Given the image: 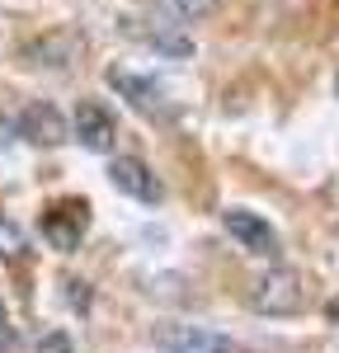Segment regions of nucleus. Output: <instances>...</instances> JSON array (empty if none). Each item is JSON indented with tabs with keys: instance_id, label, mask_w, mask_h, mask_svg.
Returning <instances> with one entry per match:
<instances>
[{
	"instance_id": "1a4fd4ad",
	"label": "nucleus",
	"mask_w": 339,
	"mask_h": 353,
	"mask_svg": "<svg viewBox=\"0 0 339 353\" xmlns=\"http://www.w3.org/2000/svg\"><path fill=\"white\" fill-rule=\"evenodd\" d=\"M127 33H132V38H141L146 48H156V52H165V57H189V52H194V38H184L179 28H170V24L141 28L137 19H127Z\"/></svg>"
},
{
	"instance_id": "f8f14e48",
	"label": "nucleus",
	"mask_w": 339,
	"mask_h": 353,
	"mask_svg": "<svg viewBox=\"0 0 339 353\" xmlns=\"http://www.w3.org/2000/svg\"><path fill=\"white\" fill-rule=\"evenodd\" d=\"M38 353H76V349H71V339H66L61 330H52V334L38 339Z\"/></svg>"
},
{
	"instance_id": "20e7f679",
	"label": "nucleus",
	"mask_w": 339,
	"mask_h": 353,
	"mask_svg": "<svg viewBox=\"0 0 339 353\" xmlns=\"http://www.w3.org/2000/svg\"><path fill=\"white\" fill-rule=\"evenodd\" d=\"M161 349L165 353H240V344L231 334H217V330H203V325H170L161 334Z\"/></svg>"
},
{
	"instance_id": "f257e3e1",
	"label": "nucleus",
	"mask_w": 339,
	"mask_h": 353,
	"mask_svg": "<svg viewBox=\"0 0 339 353\" xmlns=\"http://www.w3.org/2000/svg\"><path fill=\"white\" fill-rule=\"evenodd\" d=\"M250 306L259 311V316H297V311L307 306L302 273H292V269H269L264 278H254Z\"/></svg>"
},
{
	"instance_id": "9d476101",
	"label": "nucleus",
	"mask_w": 339,
	"mask_h": 353,
	"mask_svg": "<svg viewBox=\"0 0 339 353\" xmlns=\"http://www.w3.org/2000/svg\"><path fill=\"white\" fill-rule=\"evenodd\" d=\"M24 254V231L14 221H0V259H19Z\"/></svg>"
},
{
	"instance_id": "6e6552de",
	"label": "nucleus",
	"mask_w": 339,
	"mask_h": 353,
	"mask_svg": "<svg viewBox=\"0 0 339 353\" xmlns=\"http://www.w3.org/2000/svg\"><path fill=\"white\" fill-rule=\"evenodd\" d=\"M19 132H24L28 141H38V146H56V141H66V123H61V113H56L52 104H33V109H24V118H19Z\"/></svg>"
},
{
	"instance_id": "ddd939ff",
	"label": "nucleus",
	"mask_w": 339,
	"mask_h": 353,
	"mask_svg": "<svg viewBox=\"0 0 339 353\" xmlns=\"http://www.w3.org/2000/svg\"><path fill=\"white\" fill-rule=\"evenodd\" d=\"M0 325H5V301H0Z\"/></svg>"
},
{
	"instance_id": "9b49d317",
	"label": "nucleus",
	"mask_w": 339,
	"mask_h": 353,
	"mask_svg": "<svg viewBox=\"0 0 339 353\" xmlns=\"http://www.w3.org/2000/svg\"><path fill=\"white\" fill-rule=\"evenodd\" d=\"M161 5H165L170 14H179V19H203L217 0H161Z\"/></svg>"
},
{
	"instance_id": "7ed1b4c3",
	"label": "nucleus",
	"mask_w": 339,
	"mask_h": 353,
	"mask_svg": "<svg viewBox=\"0 0 339 353\" xmlns=\"http://www.w3.org/2000/svg\"><path fill=\"white\" fill-rule=\"evenodd\" d=\"M109 184L118 193H127V198H137V203H161V179L151 174V165L137 161V156H118L109 165Z\"/></svg>"
},
{
	"instance_id": "39448f33",
	"label": "nucleus",
	"mask_w": 339,
	"mask_h": 353,
	"mask_svg": "<svg viewBox=\"0 0 339 353\" xmlns=\"http://www.w3.org/2000/svg\"><path fill=\"white\" fill-rule=\"evenodd\" d=\"M85 221H90V208H85V203H56L52 212L43 217V236H48L52 250L71 254L85 236Z\"/></svg>"
},
{
	"instance_id": "423d86ee",
	"label": "nucleus",
	"mask_w": 339,
	"mask_h": 353,
	"mask_svg": "<svg viewBox=\"0 0 339 353\" xmlns=\"http://www.w3.org/2000/svg\"><path fill=\"white\" fill-rule=\"evenodd\" d=\"M109 85L118 90V94H127V104H132L137 113H146V118L170 113L165 90H161L156 81H146V76H132V71H118V66H113V71H109Z\"/></svg>"
},
{
	"instance_id": "0eeeda50",
	"label": "nucleus",
	"mask_w": 339,
	"mask_h": 353,
	"mask_svg": "<svg viewBox=\"0 0 339 353\" xmlns=\"http://www.w3.org/2000/svg\"><path fill=\"white\" fill-rule=\"evenodd\" d=\"M118 128H113V118L104 104H81L76 109V141H81L85 151H109Z\"/></svg>"
},
{
	"instance_id": "f03ea898",
	"label": "nucleus",
	"mask_w": 339,
	"mask_h": 353,
	"mask_svg": "<svg viewBox=\"0 0 339 353\" xmlns=\"http://www.w3.org/2000/svg\"><path fill=\"white\" fill-rule=\"evenodd\" d=\"M222 226L231 231V241H240V250H250V254H264V259H274V254H278V231H274L269 221L259 217V212L231 208V212H222Z\"/></svg>"
}]
</instances>
